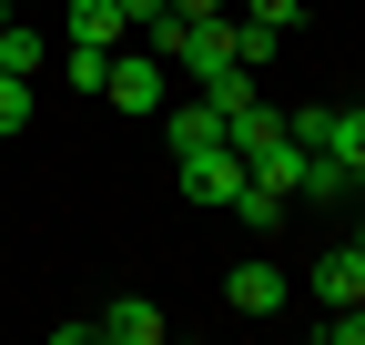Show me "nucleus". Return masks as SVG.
Segmentation results:
<instances>
[{
  "label": "nucleus",
  "instance_id": "nucleus-1",
  "mask_svg": "<svg viewBox=\"0 0 365 345\" xmlns=\"http://www.w3.org/2000/svg\"><path fill=\"white\" fill-rule=\"evenodd\" d=\"M102 102H122L132 122H153V112L173 102V92H163V61H153V51H112V81H102Z\"/></svg>",
  "mask_w": 365,
  "mask_h": 345
},
{
  "label": "nucleus",
  "instance_id": "nucleus-2",
  "mask_svg": "<svg viewBox=\"0 0 365 345\" xmlns=\"http://www.w3.org/2000/svg\"><path fill=\"white\" fill-rule=\"evenodd\" d=\"M182 193H193L203 213H223L244 193V153H223V143H203V153H182Z\"/></svg>",
  "mask_w": 365,
  "mask_h": 345
},
{
  "label": "nucleus",
  "instance_id": "nucleus-3",
  "mask_svg": "<svg viewBox=\"0 0 365 345\" xmlns=\"http://www.w3.org/2000/svg\"><path fill=\"white\" fill-rule=\"evenodd\" d=\"M223 305H234V315H284L294 305V274L284 264H234V274H223Z\"/></svg>",
  "mask_w": 365,
  "mask_h": 345
},
{
  "label": "nucleus",
  "instance_id": "nucleus-4",
  "mask_svg": "<svg viewBox=\"0 0 365 345\" xmlns=\"http://www.w3.org/2000/svg\"><path fill=\"white\" fill-rule=\"evenodd\" d=\"M91 345H163V305L153 294H112V305L91 315Z\"/></svg>",
  "mask_w": 365,
  "mask_h": 345
},
{
  "label": "nucleus",
  "instance_id": "nucleus-5",
  "mask_svg": "<svg viewBox=\"0 0 365 345\" xmlns=\"http://www.w3.org/2000/svg\"><path fill=\"white\" fill-rule=\"evenodd\" d=\"M304 294H314V305H365V254H355V244H335V254H314V274H304Z\"/></svg>",
  "mask_w": 365,
  "mask_h": 345
},
{
  "label": "nucleus",
  "instance_id": "nucleus-6",
  "mask_svg": "<svg viewBox=\"0 0 365 345\" xmlns=\"http://www.w3.org/2000/svg\"><path fill=\"white\" fill-rule=\"evenodd\" d=\"M122 31H132L122 0H71L61 11V41H91V51H122Z\"/></svg>",
  "mask_w": 365,
  "mask_h": 345
},
{
  "label": "nucleus",
  "instance_id": "nucleus-7",
  "mask_svg": "<svg viewBox=\"0 0 365 345\" xmlns=\"http://www.w3.org/2000/svg\"><path fill=\"white\" fill-rule=\"evenodd\" d=\"M274 143H284V112H274L264 92H254L234 122H223V153H244V163H254V153H274Z\"/></svg>",
  "mask_w": 365,
  "mask_h": 345
},
{
  "label": "nucleus",
  "instance_id": "nucleus-8",
  "mask_svg": "<svg viewBox=\"0 0 365 345\" xmlns=\"http://www.w3.org/2000/svg\"><path fill=\"white\" fill-rule=\"evenodd\" d=\"M223 213H234V224H244V234H274V224H284V213H294V203H284V193H274V183H254V172H244V193H234V203H223Z\"/></svg>",
  "mask_w": 365,
  "mask_h": 345
},
{
  "label": "nucleus",
  "instance_id": "nucleus-9",
  "mask_svg": "<svg viewBox=\"0 0 365 345\" xmlns=\"http://www.w3.org/2000/svg\"><path fill=\"white\" fill-rule=\"evenodd\" d=\"M163 122H173V153H203V143H223V112H213V102H182V112L163 102Z\"/></svg>",
  "mask_w": 365,
  "mask_h": 345
},
{
  "label": "nucleus",
  "instance_id": "nucleus-10",
  "mask_svg": "<svg viewBox=\"0 0 365 345\" xmlns=\"http://www.w3.org/2000/svg\"><path fill=\"white\" fill-rule=\"evenodd\" d=\"M325 153L365 183V102H335V133H325Z\"/></svg>",
  "mask_w": 365,
  "mask_h": 345
},
{
  "label": "nucleus",
  "instance_id": "nucleus-11",
  "mask_svg": "<svg viewBox=\"0 0 365 345\" xmlns=\"http://www.w3.org/2000/svg\"><path fill=\"white\" fill-rule=\"evenodd\" d=\"M41 61H51V41H41L31 21H0V71H21V81H31Z\"/></svg>",
  "mask_w": 365,
  "mask_h": 345
},
{
  "label": "nucleus",
  "instance_id": "nucleus-12",
  "mask_svg": "<svg viewBox=\"0 0 365 345\" xmlns=\"http://www.w3.org/2000/svg\"><path fill=\"white\" fill-rule=\"evenodd\" d=\"M244 172H254V183H274V193H284V203L304 193V153H294V143H274V153H254Z\"/></svg>",
  "mask_w": 365,
  "mask_h": 345
},
{
  "label": "nucleus",
  "instance_id": "nucleus-13",
  "mask_svg": "<svg viewBox=\"0 0 365 345\" xmlns=\"http://www.w3.org/2000/svg\"><path fill=\"white\" fill-rule=\"evenodd\" d=\"M61 81H71V92H102V81H112V51H91V41H61Z\"/></svg>",
  "mask_w": 365,
  "mask_h": 345
},
{
  "label": "nucleus",
  "instance_id": "nucleus-14",
  "mask_svg": "<svg viewBox=\"0 0 365 345\" xmlns=\"http://www.w3.org/2000/svg\"><path fill=\"white\" fill-rule=\"evenodd\" d=\"M325 133H335V102H294L284 112V143L294 153H325Z\"/></svg>",
  "mask_w": 365,
  "mask_h": 345
},
{
  "label": "nucleus",
  "instance_id": "nucleus-15",
  "mask_svg": "<svg viewBox=\"0 0 365 345\" xmlns=\"http://www.w3.org/2000/svg\"><path fill=\"white\" fill-rule=\"evenodd\" d=\"M274 51H284V31H264V21H234V61H244V71H264Z\"/></svg>",
  "mask_w": 365,
  "mask_h": 345
},
{
  "label": "nucleus",
  "instance_id": "nucleus-16",
  "mask_svg": "<svg viewBox=\"0 0 365 345\" xmlns=\"http://www.w3.org/2000/svg\"><path fill=\"white\" fill-rule=\"evenodd\" d=\"M11 133H31V81L0 71V143H11Z\"/></svg>",
  "mask_w": 365,
  "mask_h": 345
},
{
  "label": "nucleus",
  "instance_id": "nucleus-17",
  "mask_svg": "<svg viewBox=\"0 0 365 345\" xmlns=\"http://www.w3.org/2000/svg\"><path fill=\"white\" fill-rule=\"evenodd\" d=\"M325 345H365V305H325Z\"/></svg>",
  "mask_w": 365,
  "mask_h": 345
},
{
  "label": "nucleus",
  "instance_id": "nucleus-18",
  "mask_svg": "<svg viewBox=\"0 0 365 345\" xmlns=\"http://www.w3.org/2000/svg\"><path fill=\"white\" fill-rule=\"evenodd\" d=\"M244 21H264V31H294V21H304V0H244Z\"/></svg>",
  "mask_w": 365,
  "mask_h": 345
},
{
  "label": "nucleus",
  "instance_id": "nucleus-19",
  "mask_svg": "<svg viewBox=\"0 0 365 345\" xmlns=\"http://www.w3.org/2000/svg\"><path fill=\"white\" fill-rule=\"evenodd\" d=\"M163 11H182V21H213V11H223V0H163Z\"/></svg>",
  "mask_w": 365,
  "mask_h": 345
},
{
  "label": "nucleus",
  "instance_id": "nucleus-20",
  "mask_svg": "<svg viewBox=\"0 0 365 345\" xmlns=\"http://www.w3.org/2000/svg\"><path fill=\"white\" fill-rule=\"evenodd\" d=\"M122 11H132V31H143V21H153V11H163V0H122Z\"/></svg>",
  "mask_w": 365,
  "mask_h": 345
},
{
  "label": "nucleus",
  "instance_id": "nucleus-21",
  "mask_svg": "<svg viewBox=\"0 0 365 345\" xmlns=\"http://www.w3.org/2000/svg\"><path fill=\"white\" fill-rule=\"evenodd\" d=\"M355 254H365V213H355Z\"/></svg>",
  "mask_w": 365,
  "mask_h": 345
},
{
  "label": "nucleus",
  "instance_id": "nucleus-22",
  "mask_svg": "<svg viewBox=\"0 0 365 345\" xmlns=\"http://www.w3.org/2000/svg\"><path fill=\"white\" fill-rule=\"evenodd\" d=\"M0 21H11V11H0Z\"/></svg>",
  "mask_w": 365,
  "mask_h": 345
}]
</instances>
